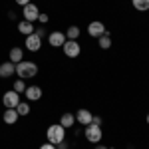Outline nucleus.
<instances>
[{"label": "nucleus", "instance_id": "obj_1", "mask_svg": "<svg viewBox=\"0 0 149 149\" xmlns=\"http://www.w3.org/2000/svg\"><path fill=\"white\" fill-rule=\"evenodd\" d=\"M16 76L20 80H30V78H36L38 76V66L34 62H28V60H22L16 64Z\"/></svg>", "mask_w": 149, "mask_h": 149}, {"label": "nucleus", "instance_id": "obj_2", "mask_svg": "<svg viewBox=\"0 0 149 149\" xmlns=\"http://www.w3.org/2000/svg\"><path fill=\"white\" fill-rule=\"evenodd\" d=\"M46 139H48V143L58 145V143H62L66 139V129L60 125V123H54V125H50L46 129Z\"/></svg>", "mask_w": 149, "mask_h": 149}, {"label": "nucleus", "instance_id": "obj_3", "mask_svg": "<svg viewBox=\"0 0 149 149\" xmlns=\"http://www.w3.org/2000/svg\"><path fill=\"white\" fill-rule=\"evenodd\" d=\"M84 135L86 139L90 141V143H100L103 139V131H102V125H95V123H90V125H86V131H84Z\"/></svg>", "mask_w": 149, "mask_h": 149}, {"label": "nucleus", "instance_id": "obj_4", "mask_svg": "<svg viewBox=\"0 0 149 149\" xmlns=\"http://www.w3.org/2000/svg\"><path fill=\"white\" fill-rule=\"evenodd\" d=\"M64 56L70 58V60H74V58H78L81 54V46L78 40H66V44H64Z\"/></svg>", "mask_w": 149, "mask_h": 149}, {"label": "nucleus", "instance_id": "obj_5", "mask_svg": "<svg viewBox=\"0 0 149 149\" xmlns=\"http://www.w3.org/2000/svg\"><path fill=\"white\" fill-rule=\"evenodd\" d=\"M22 16H24V20H28V22L34 24L36 20H38V16H40V8L36 6L34 2H30V4H26V6L22 8Z\"/></svg>", "mask_w": 149, "mask_h": 149}, {"label": "nucleus", "instance_id": "obj_6", "mask_svg": "<svg viewBox=\"0 0 149 149\" xmlns=\"http://www.w3.org/2000/svg\"><path fill=\"white\" fill-rule=\"evenodd\" d=\"M66 34L64 32H60V30H54V32H50L48 34V44L52 48H62L64 44H66Z\"/></svg>", "mask_w": 149, "mask_h": 149}, {"label": "nucleus", "instance_id": "obj_7", "mask_svg": "<svg viewBox=\"0 0 149 149\" xmlns=\"http://www.w3.org/2000/svg\"><path fill=\"white\" fill-rule=\"evenodd\" d=\"M107 32V28H105V24L100 22V20H93V22L88 24V34L92 36V38H100Z\"/></svg>", "mask_w": 149, "mask_h": 149}, {"label": "nucleus", "instance_id": "obj_8", "mask_svg": "<svg viewBox=\"0 0 149 149\" xmlns=\"http://www.w3.org/2000/svg\"><path fill=\"white\" fill-rule=\"evenodd\" d=\"M2 103H4V107H16L20 103V93H16L14 90L12 92H6L2 95Z\"/></svg>", "mask_w": 149, "mask_h": 149}, {"label": "nucleus", "instance_id": "obj_9", "mask_svg": "<svg viewBox=\"0 0 149 149\" xmlns=\"http://www.w3.org/2000/svg\"><path fill=\"white\" fill-rule=\"evenodd\" d=\"M26 50H30V52H38L40 48H42V38L40 36H36V34H30V36H26Z\"/></svg>", "mask_w": 149, "mask_h": 149}, {"label": "nucleus", "instance_id": "obj_10", "mask_svg": "<svg viewBox=\"0 0 149 149\" xmlns=\"http://www.w3.org/2000/svg\"><path fill=\"white\" fill-rule=\"evenodd\" d=\"M24 95L28 102H38V100H42V88L40 86H28Z\"/></svg>", "mask_w": 149, "mask_h": 149}, {"label": "nucleus", "instance_id": "obj_11", "mask_svg": "<svg viewBox=\"0 0 149 149\" xmlns=\"http://www.w3.org/2000/svg\"><path fill=\"white\" fill-rule=\"evenodd\" d=\"M76 115V121L80 123V125H90L92 123V119H93V115H92V111L90 109H78V113H74Z\"/></svg>", "mask_w": 149, "mask_h": 149}, {"label": "nucleus", "instance_id": "obj_12", "mask_svg": "<svg viewBox=\"0 0 149 149\" xmlns=\"http://www.w3.org/2000/svg\"><path fill=\"white\" fill-rule=\"evenodd\" d=\"M18 111H16V107H6L4 109V113H2V119H4V123H8V125H14L16 121H18Z\"/></svg>", "mask_w": 149, "mask_h": 149}, {"label": "nucleus", "instance_id": "obj_13", "mask_svg": "<svg viewBox=\"0 0 149 149\" xmlns=\"http://www.w3.org/2000/svg\"><path fill=\"white\" fill-rule=\"evenodd\" d=\"M14 74H16V64H12L10 60L0 64V78H10Z\"/></svg>", "mask_w": 149, "mask_h": 149}, {"label": "nucleus", "instance_id": "obj_14", "mask_svg": "<svg viewBox=\"0 0 149 149\" xmlns=\"http://www.w3.org/2000/svg\"><path fill=\"white\" fill-rule=\"evenodd\" d=\"M60 125L64 127V129H70V127H74V125H76V115L70 113V111L62 113V117H60Z\"/></svg>", "mask_w": 149, "mask_h": 149}, {"label": "nucleus", "instance_id": "obj_15", "mask_svg": "<svg viewBox=\"0 0 149 149\" xmlns=\"http://www.w3.org/2000/svg\"><path fill=\"white\" fill-rule=\"evenodd\" d=\"M34 24L32 22H28V20H22V22H18V32L24 36H30V34H34Z\"/></svg>", "mask_w": 149, "mask_h": 149}, {"label": "nucleus", "instance_id": "obj_16", "mask_svg": "<svg viewBox=\"0 0 149 149\" xmlns=\"http://www.w3.org/2000/svg\"><path fill=\"white\" fill-rule=\"evenodd\" d=\"M8 56H10L12 64H18V62H22V60H24V50L16 46V48H12V50H10V54H8Z\"/></svg>", "mask_w": 149, "mask_h": 149}, {"label": "nucleus", "instance_id": "obj_17", "mask_svg": "<svg viewBox=\"0 0 149 149\" xmlns=\"http://www.w3.org/2000/svg\"><path fill=\"white\" fill-rule=\"evenodd\" d=\"M97 40H100V48H102V50H109V48H111V34H109V32H105L103 36H100Z\"/></svg>", "mask_w": 149, "mask_h": 149}, {"label": "nucleus", "instance_id": "obj_18", "mask_svg": "<svg viewBox=\"0 0 149 149\" xmlns=\"http://www.w3.org/2000/svg\"><path fill=\"white\" fill-rule=\"evenodd\" d=\"M131 4H133V8L139 12H147L149 10V0H131Z\"/></svg>", "mask_w": 149, "mask_h": 149}, {"label": "nucleus", "instance_id": "obj_19", "mask_svg": "<svg viewBox=\"0 0 149 149\" xmlns=\"http://www.w3.org/2000/svg\"><path fill=\"white\" fill-rule=\"evenodd\" d=\"M16 111H18V115H20V117L28 115V113H30V103H28V102H20L18 105H16Z\"/></svg>", "mask_w": 149, "mask_h": 149}, {"label": "nucleus", "instance_id": "obj_20", "mask_svg": "<svg viewBox=\"0 0 149 149\" xmlns=\"http://www.w3.org/2000/svg\"><path fill=\"white\" fill-rule=\"evenodd\" d=\"M66 38L68 40H78L80 38V28L78 26H70L68 30H66Z\"/></svg>", "mask_w": 149, "mask_h": 149}, {"label": "nucleus", "instance_id": "obj_21", "mask_svg": "<svg viewBox=\"0 0 149 149\" xmlns=\"http://www.w3.org/2000/svg\"><path fill=\"white\" fill-rule=\"evenodd\" d=\"M26 88H28V86H26V84H24V80H20V78H18V80L14 81V86H12V90H14L16 93H22V92H26Z\"/></svg>", "mask_w": 149, "mask_h": 149}, {"label": "nucleus", "instance_id": "obj_22", "mask_svg": "<svg viewBox=\"0 0 149 149\" xmlns=\"http://www.w3.org/2000/svg\"><path fill=\"white\" fill-rule=\"evenodd\" d=\"M48 20H50V16H48V14H44V12H40V16H38V22L48 24Z\"/></svg>", "mask_w": 149, "mask_h": 149}, {"label": "nucleus", "instance_id": "obj_23", "mask_svg": "<svg viewBox=\"0 0 149 149\" xmlns=\"http://www.w3.org/2000/svg\"><path fill=\"white\" fill-rule=\"evenodd\" d=\"M34 34H36V36H40V38H46V30H44V28H36Z\"/></svg>", "mask_w": 149, "mask_h": 149}, {"label": "nucleus", "instance_id": "obj_24", "mask_svg": "<svg viewBox=\"0 0 149 149\" xmlns=\"http://www.w3.org/2000/svg\"><path fill=\"white\" fill-rule=\"evenodd\" d=\"M40 149H58L54 143H44V145H40Z\"/></svg>", "mask_w": 149, "mask_h": 149}, {"label": "nucleus", "instance_id": "obj_25", "mask_svg": "<svg viewBox=\"0 0 149 149\" xmlns=\"http://www.w3.org/2000/svg\"><path fill=\"white\" fill-rule=\"evenodd\" d=\"M92 123H95V125H102V117H100V115H95V117L92 119Z\"/></svg>", "mask_w": 149, "mask_h": 149}, {"label": "nucleus", "instance_id": "obj_26", "mask_svg": "<svg viewBox=\"0 0 149 149\" xmlns=\"http://www.w3.org/2000/svg\"><path fill=\"white\" fill-rule=\"evenodd\" d=\"M30 2H32V0H16V4H20V6H26V4H30Z\"/></svg>", "mask_w": 149, "mask_h": 149}, {"label": "nucleus", "instance_id": "obj_27", "mask_svg": "<svg viewBox=\"0 0 149 149\" xmlns=\"http://www.w3.org/2000/svg\"><path fill=\"white\" fill-rule=\"evenodd\" d=\"M93 149H107V147H105V145H102V143H95V147H93Z\"/></svg>", "mask_w": 149, "mask_h": 149}, {"label": "nucleus", "instance_id": "obj_28", "mask_svg": "<svg viewBox=\"0 0 149 149\" xmlns=\"http://www.w3.org/2000/svg\"><path fill=\"white\" fill-rule=\"evenodd\" d=\"M145 121H147V123H149V113H147V117H145Z\"/></svg>", "mask_w": 149, "mask_h": 149}]
</instances>
